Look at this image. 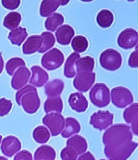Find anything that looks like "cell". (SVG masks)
Wrapping results in <instances>:
<instances>
[{
	"mask_svg": "<svg viewBox=\"0 0 138 160\" xmlns=\"http://www.w3.org/2000/svg\"><path fill=\"white\" fill-rule=\"evenodd\" d=\"M90 100L94 105L103 108L110 103V90L104 83H96L90 92Z\"/></svg>",
	"mask_w": 138,
	"mask_h": 160,
	"instance_id": "obj_4",
	"label": "cell"
},
{
	"mask_svg": "<svg viewBox=\"0 0 138 160\" xmlns=\"http://www.w3.org/2000/svg\"><path fill=\"white\" fill-rule=\"evenodd\" d=\"M60 3V6H65V5H67V4L70 2V0H57Z\"/></svg>",
	"mask_w": 138,
	"mask_h": 160,
	"instance_id": "obj_42",
	"label": "cell"
},
{
	"mask_svg": "<svg viewBox=\"0 0 138 160\" xmlns=\"http://www.w3.org/2000/svg\"><path fill=\"white\" fill-rule=\"evenodd\" d=\"M27 37V32L26 28L22 27H18L15 29L12 30L9 35H8V39L10 40L12 45L20 46L23 41Z\"/></svg>",
	"mask_w": 138,
	"mask_h": 160,
	"instance_id": "obj_26",
	"label": "cell"
},
{
	"mask_svg": "<svg viewBox=\"0 0 138 160\" xmlns=\"http://www.w3.org/2000/svg\"><path fill=\"white\" fill-rule=\"evenodd\" d=\"M2 5L7 10H16L20 5V0H1Z\"/></svg>",
	"mask_w": 138,
	"mask_h": 160,
	"instance_id": "obj_37",
	"label": "cell"
},
{
	"mask_svg": "<svg viewBox=\"0 0 138 160\" xmlns=\"http://www.w3.org/2000/svg\"><path fill=\"white\" fill-rule=\"evenodd\" d=\"M81 130L80 124L74 117H67L65 120L64 129L62 131V136L65 138H69L74 134L79 133Z\"/></svg>",
	"mask_w": 138,
	"mask_h": 160,
	"instance_id": "obj_19",
	"label": "cell"
},
{
	"mask_svg": "<svg viewBox=\"0 0 138 160\" xmlns=\"http://www.w3.org/2000/svg\"><path fill=\"white\" fill-rule=\"evenodd\" d=\"M96 81V73L77 72L74 79V87L79 92H86L91 89Z\"/></svg>",
	"mask_w": 138,
	"mask_h": 160,
	"instance_id": "obj_10",
	"label": "cell"
},
{
	"mask_svg": "<svg viewBox=\"0 0 138 160\" xmlns=\"http://www.w3.org/2000/svg\"><path fill=\"white\" fill-rule=\"evenodd\" d=\"M99 63L103 69L109 71H115L121 67L122 57L121 53L115 49H106L100 54Z\"/></svg>",
	"mask_w": 138,
	"mask_h": 160,
	"instance_id": "obj_5",
	"label": "cell"
},
{
	"mask_svg": "<svg viewBox=\"0 0 138 160\" xmlns=\"http://www.w3.org/2000/svg\"><path fill=\"white\" fill-rule=\"evenodd\" d=\"M132 140L131 127L125 124L111 125L103 133V142L107 148H114Z\"/></svg>",
	"mask_w": 138,
	"mask_h": 160,
	"instance_id": "obj_1",
	"label": "cell"
},
{
	"mask_svg": "<svg viewBox=\"0 0 138 160\" xmlns=\"http://www.w3.org/2000/svg\"><path fill=\"white\" fill-rule=\"evenodd\" d=\"M114 116L109 111H98L91 116L90 124L99 131L105 130L112 125Z\"/></svg>",
	"mask_w": 138,
	"mask_h": 160,
	"instance_id": "obj_9",
	"label": "cell"
},
{
	"mask_svg": "<svg viewBox=\"0 0 138 160\" xmlns=\"http://www.w3.org/2000/svg\"><path fill=\"white\" fill-rule=\"evenodd\" d=\"M12 103L11 100H7L6 98L0 99V117L7 115L12 110Z\"/></svg>",
	"mask_w": 138,
	"mask_h": 160,
	"instance_id": "obj_36",
	"label": "cell"
},
{
	"mask_svg": "<svg viewBox=\"0 0 138 160\" xmlns=\"http://www.w3.org/2000/svg\"><path fill=\"white\" fill-rule=\"evenodd\" d=\"M66 145L75 150L78 154L85 153L88 148L86 140L80 135H74L72 138H69L66 142Z\"/></svg>",
	"mask_w": 138,
	"mask_h": 160,
	"instance_id": "obj_21",
	"label": "cell"
},
{
	"mask_svg": "<svg viewBox=\"0 0 138 160\" xmlns=\"http://www.w3.org/2000/svg\"><path fill=\"white\" fill-rule=\"evenodd\" d=\"M97 23L102 28H107L113 23L114 21V16L112 12L108 10H102L98 14L97 18H96Z\"/></svg>",
	"mask_w": 138,
	"mask_h": 160,
	"instance_id": "obj_29",
	"label": "cell"
},
{
	"mask_svg": "<svg viewBox=\"0 0 138 160\" xmlns=\"http://www.w3.org/2000/svg\"><path fill=\"white\" fill-rule=\"evenodd\" d=\"M100 160H105V159H100Z\"/></svg>",
	"mask_w": 138,
	"mask_h": 160,
	"instance_id": "obj_47",
	"label": "cell"
},
{
	"mask_svg": "<svg viewBox=\"0 0 138 160\" xmlns=\"http://www.w3.org/2000/svg\"><path fill=\"white\" fill-rule=\"evenodd\" d=\"M128 65H129V67H133V68H136V67H138L137 49H136V50L130 55L129 59H128Z\"/></svg>",
	"mask_w": 138,
	"mask_h": 160,
	"instance_id": "obj_39",
	"label": "cell"
},
{
	"mask_svg": "<svg viewBox=\"0 0 138 160\" xmlns=\"http://www.w3.org/2000/svg\"><path fill=\"white\" fill-rule=\"evenodd\" d=\"M41 37L43 38L42 45H41L40 49L38 50V52L40 53H44L54 46L55 38L54 36L51 32H44L41 34Z\"/></svg>",
	"mask_w": 138,
	"mask_h": 160,
	"instance_id": "obj_33",
	"label": "cell"
},
{
	"mask_svg": "<svg viewBox=\"0 0 138 160\" xmlns=\"http://www.w3.org/2000/svg\"><path fill=\"white\" fill-rule=\"evenodd\" d=\"M94 67L95 60L90 56L80 58L75 62V70H77V72H93Z\"/></svg>",
	"mask_w": 138,
	"mask_h": 160,
	"instance_id": "obj_27",
	"label": "cell"
},
{
	"mask_svg": "<svg viewBox=\"0 0 138 160\" xmlns=\"http://www.w3.org/2000/svg\"><path fill=\"white\" fill-rule=\"evenodd\" d=\"M137 143L128 141L124 144L114 148L104 147V154L108 160H127L132 155L136 148Z\"/></svg>",
	"mask_w": 138,
	"mask_h": 160,
	"instance_id": "obj_3",
	"label": "cell"
},
{
	"mask_svg": "<svg viewBox=\"0 0 138 160\" xmlns=\"http://www.w3.org/2000/svg\"><path fill=\"white\" fill-rule=\"evenodd\" d=\"M30 71L27 67H20L14 73L12 79V87L15 90H20L27 83L30 78Z\"/></svg>",
	"mask_w": 138,
	"mask_h": 160,
	"instance_id": "obj_14",
	"label": "cell"
},
{
	"mask_svg": "<svg viewBox=\"0 0 138 160\" xmlns=\"http://www.w3.org/2000/svg\"><path fill=\"white\" fill-rule=\"evenodd\" d=\"M13 160H33L32 155L28 150H23L21 151H19L16 154V156Z\"/></svg>",
	"mask_w": 138,
	"mask_h": 160,
	"instance_id": "obj_38",
	"label": "cell"
},
{
	"mask_svg": "<svg viewBox=\"0 0 138 160\" xmlns=\"http://www.w3.org/2000/svg\"><path fill=\"white\" fill-rule=\"evenodd\" d=\"M57 41L62 45H70L72 39L74 37V30L71 26L68 24L61 25L57 29L56 32Z\"/></svg>",
	"mask_w": 138,
	"mask_h": 160,
	"instance_id": "obj_15",
	"label": "cell"
},
{
	"mask_svg": "<svg viewBox=\"0 0 138 160\" xmlns=\"http://www.w3.org/2000/svg\"><path fill=\"white\" fill-rule=\"evenodd\" d=\"M2 136H1V135H0V144H1V142H2Z\"/></svg>",
	"mask_w": 138,
	"mask_h": 160,
	"instance_id": "obj_45",
	"label": "cell"
},
{
	"mask_svg": "<svg viewBox=\"0 0 138 160\" xmlns=\"http://www.w3.org/2000/svg\"><path fill=\"white\" fill-rule=\"evenodd\" d=\"M33 138L39 144H45L48 142L50 138V133L46 127L38 126L37 127L32 133Z\"/></svg>",
	"mask_w": 138,
	"mask_h": 160,
	"instance_id": "obj_31",
	"label": "cell"
},
{
	"mask_svg": "<svg viewBox=\"0 0 138 160\" xmlns=\"http://www.w3.org/2000/svg\"><path fill=\"white\" fill-rule=\"evenodd\" d=\"M43 124L49 128L51 135L55 137L60 134L64 129L65 118L58 112H50L44 117Z\"/></svg>",
	"mask_w": 138,
	"mask_h": 160,
	"instance_id": "obj_8",
	"label": "cell"
},
{
	"mask_svg": "<svg viewBox=\"0 0 138 160\" xmlns=\"http://www.w3.org/2000/svg\"><path fill=\"white\" fill-rule=\"evenodd\" d=\"M21 22V15L19 12H10L4 18V27L9 30H13L20 25Z\"/></svg>",
	"mask_w": 138,
	"mask_h": 160,
	"instance_id": "obj_30",
	"label": "cell"
},
{
	"mask_svg": "<svg viewBox=\"0 0 138 160\" xmlns=\"http://www.w3.org/2000/svg\"><path fill=\"white\" fill-rule=\"evenodd\" d=\"M3 67H4V61H3V58H2V53H0V74H1V73H2V70H3Z\"/></svg>",
	"mask_w": 138,
	"mask_h": 160,
	"instance_id": "obj_41",
	"label": "cell"
},
{
	"mask_svg": "<svg viewBox=\"0 0 138 160\" xmlns=\"http://www.w3.org/2000/svg\"><path fill=\"white\" fill-rule=\"evenodd\" d=\"M25 67V62L21 58H12L8 61L6 64V70L9 75H13L16 70L20 67Z\"/></svg>",
	"mask_w": 138,
	"mask_h": 160,
	"instance_id": "obj_34",
	"label": "cell"
},
{
	"mask_svg": "<svg viewBox=\"0 0 138 160\" xmlns=\"http://www.w3.org/2000/svg\"><path fill=\"white\" fill-rule=\"evenodd\" d=\"M56 151L50 146L43 145L38 147L34 154V160H54Z\"/></svg>",
	"mask_w": 138,
	"mask_h": 160,
	"instance_id": "obj_22",
	"label": "cell"
},
{
	"mask_svg": "<svg viewBox=\"0 0 138 160\" xmlns=\"http://www.w3.org/2000/svg\"><path fill=\"white\" fill-rule=\"evenodd\" d=\"M78 155L76 150L69 146H66L61 151V158L62 160H77Z\"/></svg>",
	"mask_w": 138,
	"mask_h": 160,
	"instance_id": "obj_35",
	"label": "cell"
},
{
	"mask_svg": "<svg viewBox=\"0 0 138 160\" xmlns=\"http://www.w3.org/2000/svg\"><path fill=\"white\" fill-rule=\"evenodd\" d=\"M117 43L121 48L124 49H131L137 45L138 33L132 28H126L119 35Z\"/></svg>",
	"mask_w": 138,
	"mask_h": 160,
	"instance_id": "obj_11",
	"label": "cell"
},
{
	"mask_svg": "<svg viewBox=\"0 0 138 160\" xmlns=\"http://www.w3.org/2000/svg\"><path fill=\"white\" fill-rule=\"evenodd\" d=\"M124 119L127 123L131 125L132 133L134 135H138V103H131L123 114Z\"/></svg>",
	"mask_w": 138,
	"mask_h": 160,
	"instance_id": "obj_13",
	"label": "cell"
},
{
	"mask_svg": "<svg viewBox=\"0 0 138 160\" xmlns=\"http://www.w3.org/2000/svg\"><path fill=\"white\" fill-rule=\"evenodd\" d=\"M64 54L58 49H52L43 55L41 65L48 70H54L62 67L64 62Z\"/></svg>",
	"mask_w": 138,
	"mask_h": 160,
	"instance_id": "obj_6",
	"label": "cell"
},
{
	"mask_svg": "<svg viewBox=\"0 0 138 160\" xmlns=\"http://www.w3.org/2000/svg\"><path fill=\"white\" fill-rule=\"evenodd\" d=\"M80 58L78 53H72L66 61L64 67V75L68 78H74L76 74L75 62Z\"/></svg>",
	"mask_w": 138,
	"mask_h": 160,
	"instance_id": "obj_25",
	"label": "cell"
},
{
	"mask_svg": "<svg viewBox=\"0 0 138 160\" xmlns=\"http://www.w3.org/2000/svg\"><path fill=\"white\" fill-rule=\"evenodd\" d=\"M60 3L57 0H43L40 7V15L42 17H49L55 13Z\"/></svg>",
	"mask_w": 138,
	"mask_h": 160,
	"instance_id": "obj_23",
	"label": "cell"
},
{
	"mask_svg": "<svg viewBox=\"0 0 138 160\" xmlns=\"http://www.w3.org/2000/svg\"><path fill=\"white\" fill-rule=\"evenodd\" d=\"M71 45L75 53H83L88 48V41L83 36H77L71 41Z\"/></svg>",
	"mask_w": 138,
	"mask_h": 160,
	"instance_id": "obj_32",
	"label": "cell"
},
{
	"mask_svg": "<svg viewBox=\"0 0 138 160\" xmlns=\"http://www.w3.org/2000/svg\"><path fill=\"white\" fill-rule=\"evenodd\" d=\"M64 90V82L61 79H53L48 82L45 87V92L48 97L60 96Z\"/></svg>",
	"mask_w": 138,
	"mask_h": 160,
	"instance_id": "obj_20",
	"label": "cell"
},
{
	"mask_svg": "<svg viewBox=\"0 0 138 160\" xmlns=\"http://www.w3.org/2000/svg\"><path fill=\"white\" fill-rule=\"evenodd\" d=\"M111 97L112 103L119 108H125L133 102V96L128 88L116 87L111 90Z\"/></svg>",
	"mask_w": 138,
	"mask_h": 160,
	"instance_id": "obj_7",
	"label": "cell"
},
{
	"mask_svg": "<svg viewBox=\"0 0 138 160\" xmlns=\"http://www.w3.org/2000/svg\"><path fill=\"white\" fill-rule=\"evenodd\" d=\"M64 23V17L62 14L53 13L47 17L45 23V27L48 31L54 32Z\"/></svg>",
	"mask_w": 138,
	"mask_h": 160,
	"instance_id": "obj_28",
	"label": "cell"
},
{
	"mask_svg": "<svg viewBox=\"0 0 138 160\" xmlns=\"http://www.w3.org/2000/svg\"><path fill=\"white\" fill-rule=\"evenodd\" d=\"M127 1H128V2H134L135 0H127Z\"/></svg>",
	"mask_w": 138,
	"mask_h": 160,
	"instance_id": "obj_46",
	"label": "cell"
},
{
	"mask_svg": "<svg viewBox=\"0 0 138 160\" xmlns=\"http://www.w3.org/2000/svg\"><path fill=\"white\" fill-rule=\"evenodd\" d=\"M31 71L32 73V75L29 82L32 85L37 87V88H41L48 82L49 78V74L39 66L32 67Z\"/></svg>",
	"mask_w": 138,
	"mask_h": 160,
	"instance_id": "obj_17",
	"label": "cell"
},
{
	"mask_svg": "<svg viewBox=\"0 0 138 160\" xmlns=\"http://www.w3.org/2000/svg\"><path fill=\"white\" fill-rule=\"evenodd\" d=\"M82 2H92L93 0H81Z\"/></svg>",
	"mask_w": 138,
	"mask_h": 160,
	"instance_id": "obj_43",
	"label": "cell"
},
{
	"mask_svg": "<svg viewBox=\"0 0 138 160\" xmlns=\"http://www.w3.org/2000/svg\"><path fill=\"white\" fill-rule=\"evenodd\" d=\"M44 109H45V112L46 113H49L51 112L60 113L63 110L62 100L61 99L60 96L49 97V99L45 102Z\"/></svg>",
	"mask_w": 138,
	"mask_h": 160,
	"instance_id": "obj_24",
	"label": "cell"
},
{
	"mask_svg": "<svg viewBox=\"0 0 138 160\" xmlns=\"http://www.w3.org/2000/svg\"><path fill=\"white\" fill-rule=\"evenodd\" d=\"M43 38L40 35L31 36L27 39L23 45V53L26 55L32 54L38 52L42 45Z\"/></svg>",
	"mask_w": 138,
	"mask_h": 160,
	"instance_id": "obj_18",
	"label": "cell"
},
{
	"mask_svg": "<svg viewBox=\"0 0 138 160\" xmlns=\"http://www.w3.org/2000/svg\"><path fill=\"white\" fill-rule=\"evenodd\" d=\"M16 103L22 106L28 114H34L38 111L41 105L38 92L35 87L32 85L24 86L16 94Z\"/></svg>",
	"mask_w": 138,
	"mask_h": 160,
	"instance_id": "obj_2",
	"label": "cell"
},
{
	"mask_svg": "<svg viewBox=\"0 0 138 160\" xmlns=\"http://www.w3.org/2000/svg\"><path fill=\"white\" fill-rule=\"evenodd\" d=\"M69 104L74 111L77 112H83L88 108L86 98L80 92H74L69 97Z\"/></svg>",
	"mask_w": 138,
	"mask_h": 160,
	"instance_id": "obj_16",
	"label": "cell"
},
{
	"mask_svg": "<svg viewBox=\"0 0 138 160\" xmlns=\"http://www.w3.org/2000/svg\"><path fill=\"white\" fill-rule=\"evenodd\" d=\"M21 149V142L16 136H7L2 139L1 144V151L7 157H12Z\"/></svg>",
	"mask_w": 138,
	"mask_h": 160,
	"instance_id": "obj_12",
	"label": "cell"
},
{
	"mask_svg": "<svg viewBox=\"0 0 138 160\" xmlns=\"http://www.w3.org/2000/svg\"><path fill=\"white\" fill-rule=\"evenodd\" d=\"M0 160H8V159L7 158H5V157L0 156Z\"/></svg>",
	"mask_w": 138,
	"mask_h": 160,
	"instance_id": "obj_44",
	"label": "cell"
},
{
	"mask_svg": "<svg viewBox=\"0 0 138 160\" xmlns=\"http://www.w3.org/2000/svg\"><path fill=\"white\" fill-rule=\"evenodd\" d=\"M78 160H96V158L91 153L86 152L82 154V155L78 158Z\"/></svg>",
	"mask_w": 138,
	"mask_h": 160,
	"instance_id": "obj_40",
	"label": "cell"
}]
</instances>
